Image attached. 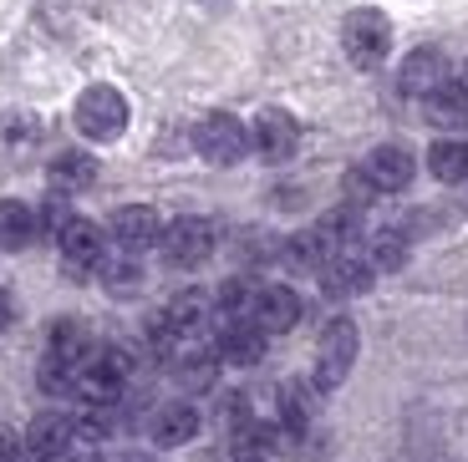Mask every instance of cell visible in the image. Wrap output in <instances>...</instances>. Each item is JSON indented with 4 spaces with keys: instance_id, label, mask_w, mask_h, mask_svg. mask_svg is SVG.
Wrapping results in <instances>:
<instances>
[{
    "instance_id": "484cf974",
    "label": "cell",
    "mask_w": 468,
    "mask_h": 462,
    "mask_svg": "<svg viewBox=\"0 0 468 462\" xmlns=\"http://www.w3.org/2000/svg\"><path fill=\"white\" fill-rule=\"evenodd\" d=\"M174 371H178V386L184 392H209L214 376H219V356L214 351H184L174 361Z\"/></svg>"
},
{
    "instance_id": "7402d4cb",
    "label": "cell",
    "mask_w": 468,
    "mask_h": 462,
    "mask_svg": "<svg viewBox=\"0 0 468 462\" xmlns=\"http://www.w3.org/2000/svg\"><path fill=\"white\" fill-rule=\"evenodd\" d=\"M321 239H326V249L336 255V249H356V239H362V208H351V204H341V208H331L326 219H321Z\"/></svg>"
},
{
    "instance_id": "6da1fadb",
    "label": "cell",
    "mask_w": 468,
    "mask_h": 462,
    "mask_svg": "<svg viewBox=\"0 0 468 462\" xmlns=\"http://www.w3.org/2000/svg\"><path fill=\"white\" fill-rule=\"evenodd\" d=\"M128 97L117 92V87H107V81H97V87H87L82 97H77V132L92 142H112L128 132Z\"/></svg>"
},
{
    "instance_id": "e575fe53",
    "label": "cell",
    "mask_w": 468,
    "mask_h": 462,
    "mask_svg": "<svg viewBox=\"0 0 468 462\" xmlns=\"http://www.w3.org/2000/svg\"><path fill=\"white\" fill-rule=\"evenodd\" d=\"M122 462H153V457H143V452H128V457H122Z\"/></svg>"
},
{
    "instance_id": "f1b7e54d",
    "label": "cell",
    "mask_w": 468,
    "mask_h": 462,
    "mask_svg": "<svg viewBox=\"0 0 468 462\" xmlns=\"http://www.w3.org/2000/svg\"><path fill=\"white\" fill-rule=\"evenodd\" d=\"M41 392H47V396L77 392V366H67V361L47 356V361H41Z\"/></svg>"
},
{
    "instance_id": "3957f363",
    "label": "cell",
    "mask_w": 468,
    "mask_h": 462,
    "mask_svg": "<svg viewBox=\"0 0 468 462\" xmlns=\"http://www.w3.org/2000/svg\"><path fill=\"white\" fill-rule=\"evenodd\" d=\"M194 142H199L204 163H214V168H234V163L250 152V128L239 122V117H229V112H209L199 122V132H194Z\"/></svg>"
},
{
    "instance_id": "44dd1931",
    "label": "cell",
    "mask_w": 468,
    "mask_h": 462,
    "mask_svg": "<svg viewBox=\"0 0 468 462\" xmlns=\"http://www.w3.org/2000/svg\"><path fill=\"white\" fill-rule=\"evenodd\" d=\"M164 320L174 325L178 335H199V325L209 320V295H204V289H178L174 300H168Z\"/></svg>"
},
{
    "instance_id": "4316f807",
    "label": "cell",
    "mask_w": 468,
    "mask_h": 462,
    "mask_svg": "<svg viewBox=\"0 0 468 462\" xmlns=\"http://www.w3.org/2000/svg\"><path fill=\"white\" fill-rule=\"evenodd\" d=\"M92 269H97V279H102L112 295H133V289L143 285V269H138V259H133L128 249H122V255H102Z\"/></svg>"
},
{
    "instance_id": "5b68a950",
    "label": "cell",
    "mask_w": 468,
    "mask_h": 462,
    "mask_svg": "<svg viewBox=\"0 0 468 462\" xmlns=\"http://www.w3.org/2000/svg\"><path fill=\"white\" fill-rule=\"evenodd\" d=\"M158 244H164L168 265L194 269V265H204V259L214 255V224L209 219H174L164 234H158Z\"/></svg>"
},
{
    "instance_id": "277c9868",
    "label": "cell",
    "mask_w": 468,
    "mask_h": 462,
    "mask_svg": "<svg viewBox=\"0 0 468 462\" xmlns=\"http://www.w3.org/2000/svg\"><path fill=\"white\" fill-rule=\"evenodd\" d=\"M341 47H346V57L356 61V67H382L387 51H392V26H387L382 11H356L346 16V26H341Z\"/></svg>"
},
{
    "instance_id": "30bf717a",
    "label": "cell",
    "mask_w": 468,
    "mask_h": 462,
    "mask_svg": "<svg viewBox=\"0 0 468 462\" xmlns=\"http://www.w3.org/2000/svg\"><path fill=\"white\" fill-rule=\"evenodd\" d=\"M57 244H61V255H67V269H71V275H87V269H92L97 259L107 255V249H102V229H97L92 219H77V214L61 224Z\"/></svg>"
},
{
    "instance_id": "2e32d148",
    "label": "cell",
    "mask_w": 468,
    "mask_h": 462,
    "mask_svg": "<svg viewBox=\"0 0 468 462\" xmlns=\"http://www.w3.org/2000/svg\"><path fill=\"white\" fill-rule=\"evenodd\" d=\"M71 416H57V412H47V416H36L31 422V432H26V457H57V452H71Z\"/></svg>"
},
{
    "instance_id": "d4e9b609",
    "label": "cell",
    "mask_w": 468,
    "mask_h": 462,
    "mask_svg": "<svg viewBox=\"0 0 468 462\" xmlns=\"http://www.w3.org/2000/svg\"><path fill=\"white\" fill-rule=\"evenodd\" d=\"M367 265H372V275H392V269H402L408 265V234L382 229L372 244H367Z\"/></svg>"
},
{
    "instance_id": "5bb4252c",
    "label": "cell",
    "mask_w": 468,
    "mask_h": 462,
    "mask_svg": "<svg viewBox=\"0 0 468 462\" xmlns=\"http://www.w3.org/2000/svg\"><path fill=\"white\" fill-rule=\"evenodd\" d=\"M199 437V412L188 402H168L153 412V442L158 447H184V442Z\"/></svg>"
},
{
    "instance_id": "cb8c5ba5",
    "label": "cell",
    "mask_w": 468,
    "mask_h": 462,
    "mask_svg": "<svg viewBox=\"0 0 468 462\" xmlns=\"http://www.w3.org/2000/svg\"><path fill=\"white\" fill-rule=\"evenodd\" d=\"M36 239V208L5 198L0 204V249H26Z\"/></svg>"
},
{
    "instance_id": "ffe728a7",
    "label": "cell",
    "mask_w": 468,
    "mask_h": 462,
    "mask_svg": "<svg viewBox=\"0 0 468 462\" xmlns=\"http://www.w3.org/2000/svg\"><path fill=\"white\" fill-rule=\"evenodd\" d=\"M47 356L67 361V366H82L92 356V335H87L82 320H57L51 325V341H47Z\"/></svg>"
},
{
    "instance_id": "836d02e7",
    "label": "cell",
    "mask_w": 468,
    "mask_h": 462,
    "mask_svg": "<svg viewBox=\"0 0 468 462\" xmlns=\"http://www.w3.org/2000/svg\"><path fill=\"white\" fill-rule=\"evenodd\" d=\"M458 87H463V92H468V61H463V71H458Z\"/></svg>"
},
{
    "instance_id": "ba28073f",
    "label": "cell",
    "mask_w": 468,
    "mask_h": 462,
    "mask_svg": "<svg viewBox=\"0 0 468 462\" xmlns=\"http://www.w3.org/2000/svg\"><path fill=\"white\" fill-rule=\"evenodd\" d=\"M250 320H255L265 335L295 331V320H301V295H295L291 285H260L255 305H250Z\"/></svg>"
},
{
    "instance_id": "52a82bcc",
    "label": "cell",
    "mask_w": 468,
    "mask_h": 462,
    "mask_svg": "<svg viewBox=\"0 0 468 462\" xmlns=\"http://www.w3.org/2000/svg\"><path fill=\"white\" fill-rule=\"evenodd\" d=\"M321 289H326L331 300H351V295H367L372 289V265H367L362 255H351V249H336V255H326V265L316 269Z\"/></svg>"
},
{
    "instance_id": "4dcf8cb0",
    "label": "cell",
    "mask_w": 468,
    "mask_h": 462,
    "mask_svg": "<svg viewBox=\"0 0 468 462\" xmlns=\"http://www.w3.org/2000/svg\"><path fill=\"white\" fill-rule=\"evenodd\" d=\"M346 198H351V208H362V204H372V198H377V188L367 184L362 168H356V173H346Z\"/></svg>"
},
{
    "instance_id": "e0dca14e",
    "label": "cell",
    "mask_w": 468,
    "mask_h": 462,
    "mask_svg": "<svg viewBox=\"0 0 468 462\" xmlns=\"http://www.w3.org/2000/svg\"><path fill=\"white\" fill-rule=\"evenodd\" d=\"M97 184V158L92 152H61V158H51V188L57 194H77V188H92Z\"/></svg>"
},
{
    "instance_id": "d6986e66",
    "label": "cell",
    "mask_w": 468,
    "mask_h": 462,
    "mask_svg": "<svg viewBox=\"0 0 468 462\" xmlns=\"http://www.w3.org/2000/svg\"><path fill=\"white\" fill-rule=\"evenodd\" d=\"M422 117L433 122V128H463L468 122V92L463 87H438V92L422 97Z\"/></svg>"
},
{
    "instance_id": "83f0119b",
    "label": "cell",
    "mask_w": 468,
    "mask_h": 462,
    "mask_svg": "<svg viewBox=\"0 0 468 462\" xmlns=\"http://www.w3.org/2000/svg\"><path fill=\"white\" fill-rule=\"evenodd\" d=\"M255 295H260L255 279H250V275H234V279H224V285H219L214 305H219L229 320H250V305H255Z\"/></svg>"
},
{
    "instance_id": "8d00e7d4",
    "label": "cell",
    "mask_w": 468,
    "mask_h": 462,
    "mask_svg": "<svg viewBox=\"0 0 468 462\" xmlns=\"http://www.w3.org/2000/svg\"><path fill=\"white\" fill-rule=\"evenodd\" d=\"M234 462H260V457H234Z\"/></svg>"
},
{
    "instance_id": "d590c367",
    "label": "cell",
    "mask_w": 468,
    "mask_h": 462,
    "mask_svg": "<svg viewBox=\"0 0 468 462\" xmlns=\"http://www.w3.org/2000/svg\"><path fill=\"white\" fill-rule=\"evenodd\" d=\"M71 462H107V457H71Z\"/></svg>"
},
{
    "instance_id": "74e56055",
    "label": "cell",
    "mask_w": 468,
    "mask_h": 462,
    "mask_svg": "<svg viewBox=\"0 0 468 462\" xmlns=\"http://www.w3.org/2000/svg\"><path fill=\"white\" fill-rule=\"evenodd\" d=\"M31 462H36V457H31Z\"/></svg>"
},
{
    "instance_id": "d6a6232c",
    "label": "cell",
    "mask_w": 468,
    "mask_h": 462,
    "mask_svg": "<svg viewBox=\"0 0 468 462\" xmlns=\"http://www.w3.org/2000/svg\"><path fill=\"white\" fill-rule=\"evenodd\" d=\"M11 320H16V300H11V289L0 285V331H5Z\"/></svg>"
},
{
    "instance_id": "1f68e13d",
    "label": "cell",
    "mask_w": 468,
    "mask_h": 462,
    "mask_svg": "<svg viewBox=\"0 0 468 462\" xmlns=\"http://www.w3.org/2000/svg\"><path fill=\"white\" fill-rule=\"evenodd\" d=\"M0 462H26V447L11 437V432H0Z\"/></svg>"
},
{
    "instance_id": "8fae6325",
    "label": "cell",
    "mask_w": 468,
    "mask_h": 462,
    "mask_svg": "<svg viewBox=\"0 0 468 462\" xmlns=\"http://www.w3.org/2000/svg\"><path fill=\"white\" fill-rule=\"evenodd\" d=\"M214 356H219V366H260L265 361V331L255 320H229L214 341Z\"/></svg>"
},
{
    "instance_id": "f546056e",
    "label": "cell",
    "mask_w": 468,
    "mask_h": 462,
    "mask_svg": "<svg viewBox=\"0 0 468 462\" xmlns=\"http://www.w3.org/2000/svg\"><path fill=\"white\" fill-rule=\"evenodd\" d=\"M71 219V208L61 204V194H51L47 204L36 208V234H61V224Z\"/></svg>"
},
{
    "instance_id": "4fadbf2b",
    "label": "cell",
    "mask_w": 468,
    "mask_h": 462,
    "mask_svg": "<svg viewBox=\"0 0 468 462\" xmlns=\"http://www.w3.org/2000/svg\"><path fill=\"white\" fill-rule=\"evenodd\" d=\"M362 173L377 194H402V188L412 184V152L408 148H377Z\"/></svg>"
},
{
    "instance_id": "9a60e30c",
    "label": "cell",
    "mask_w": 468,
    "mask_h": 462,
    "mask_svg": "<svg viewBox=\"0 0 468 462\" xmlns=\"http://www.w3.org/2000/svg\"><path fill=\"white\" fill-rule=\"evenodd\" d=\"M275 427L291 437V432L311 427V416H316V386H305V382H285L281 392H275Z\"/></svg>"
},
{
    "instance_id": "9c48e42d",
    "label": "cell",
    "mask_w": 468,
    "mask_h": 462,
    "mask_svg": "<svg viewBox=\"0 0 468 462\" xmlns=\"http://www.w3.org/2000/svg\"><path fill=\"white\" fill-rule=\"evenodd\" d=\"M107 234L117 239V249L138 255V249L158 244V234H164V219H158V208H148V204H128V208H117V214H112Z\"/></svg>"
},
{
    "instance_id": "7a4b0ae2",
    "label": "cell",
    "mask_w": 468,
    "mask_h": 462,
    "mask_svg": "<svg viewBox=\"0 0 468 462\" xmlns=\"http://www.w3.org/2000/svg\"><path fill=\"white\" fill-rule=\"evenodd\" d=\"M356 351H362L356 325H351L346 315H336V320L321 331V346H316V392H336V386L346 382L351 366H356Z\"/></svg>"
},
{
    "instance_id": "603a6c76",
    "label": "cell",
    "mask_w": 468,
    "mask_h": 462,
    "mask_svg": "<svg viewBox=\"0 0 468 462\" xmlns=\"http://www.w3.org/2000/svg\"><path fill=\"white\" fill-rule=\"evenodd\" d=\"M428 173L438 178V184H463L468 178V142L458 138H443L428 148Z\"/></svg>"
},
{
    "instance_id": "ac0fdd59",
    "label": "cell",
    "mask_w": 468,
    "mask_h": 462,
    "mask_svg": "<svg viewBox=\"0 0 468 462\" xmlns=\"http://www.w3.org/2000/svg\"><path fill=\"white\" fill-rule=\"evenodd\" d=\"M326 239H321L316 229H301V234H291V239L281 244V259H285V269H295V275H316L321 265H326Z\"/></svg>"
},
{
    "instance_id": "7c38bea8",
    "label": "cell",
    "mask_w": 468,
    "mask_h": 462,
    "mask_svg": "<svg viewBox=\"0 0 468 462\" xmlns=\"http://www.w3.org/2000/svg\"><path fill=\"white\" fill-rule=\"evenodd\" d=\"M443 81H448V61H443V51H433V47L412 51V57L402 61V71H398V87L408 97H428V92H438Z\"/></svg>"
},
{
    "instance_id": "8992f818",
    "label": "cell",
    "mask_w": 468,
    "mask_h": 462,
    "mask_svg": "<svg viewBox=\"0 0 468 462\" xmlns=\"http://www.w3.org/2000/svg\"><path fill=\"white\" fill-rule=\"evenodd\" d=\"M250 148L265 163H291L295 148H301V122L291 112H281V107H265L255 117V128H250Z\"/></svg>"
}]
</instances>
